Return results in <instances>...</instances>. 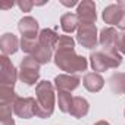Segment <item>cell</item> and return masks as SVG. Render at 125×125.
<instances>
[{
  "label": "cell",
  "instance_id": "6da1fadb",
  "mask_svg": "<svg viewBox=\"0 0 125 125\" xmlns=\"http://www.w3.org/2000/svg\"><path fill=\"white\" fill-rule=\"evenodd\" d=\"M35 116L50 118L54 110V87L50 81H41L35 87Z\"/></svg>",
  "mask_w": 125,
  "mask_h": 125
},
{
  "label": "cell",
  "instance_id": "7a4b0ae2",
  "mask_svg": "<svg viewBox=\"0 0 125 125\" xmlns=\"http://www.w3.org/2000/svg\"><path fill=\"white\" fill-rule=\"evenodd\" d=\"M53 59H54V63L59 69L66 71L69 74L85 71L88 66L87 59L75 54L74 49H56Z\"/></svg>",
  "mask_w": 125,
  "mask_h": 125
},
{
  "label": "cell",
  "instance_id": "3957f363",
  "mask_svg": "<svg viewBox=\"0 0 125 125\" xmlns=\"http://www.w3.org/2000/svg\"><path fill=\"white\" fill-rule=\"evenodd\" d=\"M90 63L93 71L103 72L109 68H118L122 63V56L118 50H102L90 54Z\"/></svg>",
  "mask_w": 125,
  "mask_h": 125
},
{
  "label": "cell",
  "instance_id": "277c9868",
  "mask_svg": "<svg viewBox=\"0 0 125 125\" xmlns=\"http://www.w3.org/2000/svg\"><path fill=\"white\" fill-rule=\"evenodd\" d=\"M21 49L31 57H34L40 65L49 63L52 60V50L46 49L38 43V40H31V38H24L21 40Z\"/></svg>",
  "mask_w": 125,
  "mask_h": 125
},
{
  "label": "cell",
  "instance_id": "5b68a950",
  "mask_svg": "<svg viewBox=\"0 0 125 125\" xmlns=\"http://www.w3.org/2000/svg\"><path fill=\"white\" fill-rule=\"evenodd\" d=\"M40 77V63L31 56H25L21 60L19 80L27 85H34Z\"/></svg>",
  "mask_w": 125,
  "mask_h": 125
},
{
  "label": "cell",
  "instance_id": "8992f818",
  "mask_svg": "<svg viewBox=\"0 0 125 125\" xmlns=\"http://www.w3.org/2000/svg\"><path fill=\"white\" fill-rule=\"evenodd\" d=\"M18 77L19 75H18L13 63L9 60V57L2 54V57H0V84L5 85V87H12L13 88Z\"/></svg>",
  "mask_w": 125,
  "mask_h": 125
},
{
  "label": "cell",
  "instance_id": "52a82bcc",
  "mask_svg": "<svg viewBox=\"0 0 125 125\" xmlns=\"http://www.w3.org/2000/svg\"><path fill=\"white\" fill-rule=\"evenodd\" d=\"M78 43L85 49L96 47L99 38H97V28L94 24H80L78 32H77Z\"/></svg>",
  "mask_w": 125,
  "mask_h": 125
},
{
  "label": "cell",
  "instance_id": "ba28073f",
  "mask_svg": "<svg viewBox=\"0 0 125 125\" xmlns=\"http://www.w3.org/2000/svg\"><path fill=\"white\" fill-rule=\"evenodd\" d=\"M12 109L16 116L22 119H30L35 115V100L32 97H18Z\"/></svg>",
  "mask_w": 125,
  "mask_h": 125
},
{
  "label": "cell",
  "instance_id": "9c48e42d",
  "mask_svg": "<svg viewBox=\"0 0 125 125\" xmlns=\"http://www.w3.org/2000/svg\"><path fill=\"white\" fill-rule=\"evenodd\" d=\"M119 38H121V34L115 28L107 27V28H103L100 31L99 43H100V46H102L103 50H118Z\"/></svg>",
  "mask_w": 125,
  "mask_h": 125
},
{
  "label": "cell",
  "instance_id": "30bf717a",
  "mask_svg": "<svg viewBox=\"0 0 125 125\" xmlns=\"http://www.w3.org/2000/svg\"><path fill=\"white\" fill-rule=\"evenodd\" d=\"M77 16L80 19V24H94L97 19L94 2H91V0H83L78 5Z\"/></svg>",
  "mask_w": 125,
  "mask_h": 125
},
{
  "label": "cell",
  "instance_id": "8fae6325",
  "mask_svg": "<svg viewBox=\"0 0 125 125\" xmlns=\"http://www.w3.org/2000/svg\"><path fill=\"white\" fill-rule=\"evenodd\" d=\"M81 80L80 77L77 75H66V74H62V75H57L54 78V85L57 88V91H74L75 88H78Z\"/></svg>",
  "mask_w": 125,
  "mask_h": 125
},
{
  "label": "cell",
  "instance_id": "7c38bea8",
  "mask_svg": "<svg viewBox=\"0 0 125 125\" xmlns=\"http://www.w3.org/2000/svg\"><path fill=\"white\" fill-rule=\"evenodd\" d=\"M18 28H19V32L22 34L24 38L35 40V37H38V22L31 16H24L19 21Z\"/></svg>",
  "mask_w": 125,
  "mask_h": 125
},
{
  "label": "cell",
  "instance_id": "4fadbf2b",
  "mask_svg": "<svg viewBox=\"0 0 125 125\" xmlns=\"http://www.w3.org/2000/svg\"><path fill=\"white\" fill-rule=\"evenodd\" d=\"M0 47H2V52H3L5 56L13 54L19 49V40H18V37L15 34L6 32V34L2 35V38H0Z\"/></svg>",
  "mask_w": 125,
  "mask_h": 125
},
{
  "label": "cell",
  "instance_id": "5bb4252c",
  "mask_svg": "<svg viewBox=\"0 0 125 125\" xmlns=\"http://www.w3.org/2000/svg\"><path fill=\"white\" fill-rule=\"evenodd\" d=\"M83 84L84 87L90 91V93H97L103 88L104 85V80L100 74L97 72H88L84 75V80H83Z\"/></svg>",
  "mask_w": 125,
  "mask_h": 125
},
{
  "label": "cell",
  "instance_id": "9a60e30c",
  "mask_svg": "<svg viewBox=\"0 0 125 125\" xmlns=\"http://www.w3.org/2000/svg\"><path fill=\"white\" fill-rule=\"evenodd\" d=\"M124 12H125V10H124L121 6H118V3H116V5H109V6L103 10V21H104L106 24L118 25V22H119V19H121V16H122Z\"/></svg>",
  "mask_w": 125,
  "mask_h": 125
},
{
  "label": "cell",
  "instance_id": "2e32d148",
  "mask_svg": "<svg viewBox=\"0 0 125 125\" xmlns=\"http://www.w3.org/2000/svg\"><path fill=\"white\" fill-rule=\"evenodd\" d=\"M57 40H59V35L56 34V31L49 30V28L41 30L40 34H38V43L41 46H44L46 49H50V50H53L56 47Z\"/></svg>",
  "mask_w": 125,
  "mask_h": 125
},
{
  "label": "cell",
  "instance_id": "e0dca14e",
  "mask_svg": "<svg viewBox=\"0 0 125 125\" xmlns=\"http://www.w3.org/2000/svg\"><path fill=\"white\" fill-rule=\"evenodd\" d=\"M88 109H90V104L88 102L84 99V97H74V102H72V106H71V110L69 113L74 116V118H83L88 113Z\"/></svg>",
  "mask_w": 125,
  "mask_h": 125
},
{
  "label": "cell",
  "instance_id": "ac0fdd59",
  "mask_svg": "<svg viewBox=\"0 0 125 125\" xmlns=\"http://www.w3.org/2000/svg\"><path fill=\"white\" fill-rule=\"evenodd\" d=\"M60 27L65 32H74L78 27H80V19L77 16V13H65L60 18Z\"/></svg>",
  "mask_w": 125,
  "mask_h": 125
},
{
  "label": "cell",
  "instance_id": "d6986e66",
  "mask_svg": "<svg viewBox=\"0 0 125 125\" xmlns=\"http://www.w3.org/2000/svg\"><path fill=\"white\" fill-rule=\"evenodd\" d=\"M109 84H110V88L115 94H122L125 93V74L124 72H118V74H113L109 80Z\"/></svg>",
  "mask_w": 125,
  "mask_h": 125
},
{
  "label": "cell",
  "instance_id": "ffe728a7",
  "mask_svg": "<svg viewBox=\"0 0 125 125\" xmlns=\"http://www.w3.org/2000/svg\"><path fill=\"white\" fill-rule=\"evenodd\" d=\"M72 102H74V97L71 96V93H68V91H59V94H57V104H59L60 112L69 113Z\"/></svg>",
  "mask_w": 125,
  "mask_h": 125
},
{
  "label": "cell",
  "instance_id": "44dd1931",
  "mask_svg": "<svg viewBox=\"0 0 125 125\" xmlns=\"http://www.w3.org/2000/svg\"><path fill=\"white\" fill-rule=\"evenodd\" d=\"M18 99L16 93L13 91L12 87H5V85H0V104H9L13 106L15 100Z\"/></svg>",
  "mask_w": 125,
  "mask_h": 125
},
{
  "label": "cell",
  "instance_id": "7402d4cb",
  "mask_svg": "<svg viewBox=\"0 0 125 125\" xmlns=\"http://www.w3.org/2000/svg\"><path fill=\"white\" fill-rule=\"evenodd\" d=\"M12 110L13 109L9 104H0V125H15Z\"/></svg>",
  "mask_w": 125,
  "mask_h": 125
},
{
  "label": "cell",
  "instance_id": "603a6c76",
  "mask_svg": "<svg viewBox=\"0 0 125 125\" xmlns=\"http://www.w3.org/2000/svg\"><path fill=\"white\" fill-rule=\"evenodd\" d=\"M75 47V41L72 40V37L69 35H60L56 44V49H74Z\"/></svg>",
  "mask_w": 125,
  "mask_h": 125
},
{
  "label": "cell",
  "instance_id": "cb8c5ba5",
  "mask_svg": "<svg viewBox=\"0 0 125 125\" xmlns=\"http://www.w3.org/2000/svg\"><path fill=\"white\" fill-rule=\"evenodd\" d=\"M18 6L22 12H30L34 6V2H31V0H19L18 2Z\"/></svg>",
  "mask_w": 125,
  "mask_h": 125
},
{
  "label": "cell",
  "instance_id": "d4e9b609",
  "mask_svg": "<svg viewBox=\"0 0 125 125\" xmlns=\"http://www.w3.org/2000/svg\"><path fill=\"white\" fill-rule=\"evenodd\" d=\"M118 50H119L121 53H124V54H125V32H124V34H121L119 44H118Z\"/></svg>",
  "mask_w": 125,
  "mask_h": 125
},
{
  "label": "cell",
  "instance_id": "484cf974",
  "mask_svg": "<svg viewBox=\"0 0 125 125\" xmlns=\"http://www.w3.org/2000/svg\"><path fill=\"white\" fill-rule=\"evenodd\" d=\"M118 28L125 30V12L122 13V16H121V19H119V22H118Z\"/></svg>",
  "mask_w": 125,
  "mask_h": 125
},
{
  "label": "cell",
  "instance_id": "4316f807",
  "mask_svg": "<svg viewBox=\"0 0 125 125\" xmlns=\"http://www.w3.org/2000/svg\"><path fill=\"white\" fill-rule=\"evenodd\" d=\"M62 5H65V6H75L77 5V0H71V2H65V0H62Z\"/></svg>",
  "mask_w": 125,
  "mask_h": 125
},
{
  "label": "cell",
  "instance_id": "83f0119b",
  "mask_svg": "<svg viewBox=\"0 0 125 125\" xmlns=\"http://www.w3.org/2000/svg\"><path fill=\"white\" fill-rule=\"evenodd\" d=\"M94 125H110L107 121H99V122H96Z\"/></svg>",
  "mask_w": 125,
  "mask_h": 125
},
{
  "label": "cell",
  "instance_id": "f1b7e54d",
  "mask_svg": "<svg viewBox=\"0 0 125 125\" xmlns=\"http://www.w3.org/2000/svg\"><path fill=\"white\" fill-rule=\"evenodd\" d=\"M118 6H121V8L125 10V0H119V2H118Z\"/></svg>",
  "mask_w": 125,
  "mask_h": 125
}]
</instances>
